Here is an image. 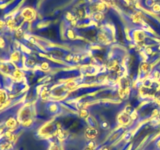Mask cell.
<instances>
[{
	"mask_svg": "<svg viewBox=\"0 0 160 150\" xmlns=\"http://www.w3.org/2000/svg\"><path fill=\"white\" fill-rule=\"evenodd\" d=\"M4 99H5V94L3 93L2 92L0 91V102L4 101Z\"/></svg>",
	"mask_w": 160,
	"mask_h": 150,
	"instance_id": "9",
	"label": "cell"
},
{
	"mask_svg": "<svg viewBox=\"0 0 160 150\" xmlns=\"http://www.w3.org/2000/svg\"><path fill=\"white\" fill-rule=\"evenodd\" d=\"M21 14H22V17H23V18L24 19V20H32V19L34 17V16H35L34 11L31 8H29V7L23 9V11H22Z\"/></svg>",
	"mask_w": 160,
	"mask_h": 150,
	"instance_id": "1",
	"label": "cell"
},
{
	"mask_svg": "<svg viewBox=\"0 0 160 150\" xmlns=\"http://www.w3.org/2000/svg\"><path fill=\"white\" fill-rule=\"evenodd\" d=\"M84 150H94V148H91V147H89V146H88V148H85V149H84Z\"/></svg>",
	"mask_w": 160,
	"mask_h": 150,
	"instance_id": "10",
	"label": "cell"
},
{
	"mask_svg": "<svg viewBox=\"0 0 160 150\" xmlns=\"http://www.w3.org/2000/svg\"><path fill=\"white\" fill-rule=\"evenodd\" d=\"M86 137L88 139H94L97 137L98 135V131H96L94 128H88V129L86 131Z\"/></svg>",
	"mask_w": 160,
	"mask_h": 150,
	"instance_id": "2",
	"label": "cell"
},
{
	"mask_svg": "<svg viewBox=\"0 0 160 150\" xmlns=\"http://www.w3.org/2000/svg\"><path fill=\"white\" fill-rule=\"evenodd\" d=\"M156 2V0H145V3L148 7H152L153 5Z\"/></svg>",
	"mask_w": 160,
	"mask_h": 150,
	"instance_id": "6",
	"label": "cell"
},
{
	"mask_svg": "<svg viewBox=\"0 0 160 150\" xmlns=\"http://www.w3.org/2000/svg\"><path fill=\"white\" fill-rule=\"evenodd\" d=\"M16 125V121L13 120V119H10L9 120V121L7 122V126L9 127V128H12Z\"/></svg>",
	"mask_w": 160,
	"mask_h": 150,
	"instance_id": "7",
	"label": "cell"
},
{
	"mask_svg": "<svg viewBox=\"0 0 160 150\" xmlns=\"http://www.w3.org/2000/svg\"><path fill=\"white\" fill-rule=\"evenodd\" d=\"M94 18H95L96 20H98V21L102 20L103 19L102 12H95V13L94 14Z\"/></svg>",
	"mask_w": 160,
	"mask_h": 150,
	"instance_id": "5",
	"label": "cell"
},
{
	"mask_svg": "<svg viewBox=\"0 0 160 150\" xmlns=\"http://www.w3.org/2000/svg\"><path fill=\"white\" fill-rule=\"evenodd\" d=\"M152 11L154 13L159 14L160 13V2H156L153 6L152 7Z\"/></svg>",
	"mask_w": 160,
	"mask_h": 150,
	"instance_id": "3",
	"label": "cell"
},
{
	"mask_svg": "<svg viewBox=\"0 0 160 150\" xmlns=\"http://www.w3.org/2000/svg\"><path fill=\"white\" fill-rule=\"evenodd\" d=\"M158 146H159L160 148V140L159 141V142H158Z\"/></svg>",
	"mask_w": 160,
	"mask_h": 150,
	"instance_id": "11",
	"label": "cell"
},
{
	"mask_svg": "<svg viewBox=\"0 0 160 150\" xmlns=\"http://www.w3.org/2000/svg\"><path fill=\"white\" fill-rule=\"evenodd\" d=\"M6 26V22L2 20H0V32L3 30V28Z\"/></svg>",
	"mask_w": 160,
	"mask_h": 150,
	"instance_id": "8",
	"label": "cell"
},
{
	"mask_svg": "<svg viewBox=\"0 0 160 150\" xmlns=\"http://www.w3.org/2000/svg\"><path fill=\"white\" fill-rule=\"evenodd\" d=\"M129 1H135V0H129Z\"/></svg>",
	"mask_w": 160,
	"mask_h": 150,
	"instance_id": "12",
	"label": "cell"
},
{
	"mask_svg": "<svg viewBox=\"0 0 160 150\" xmlns=\"http://www.w3.org/2000/svg\"><path fill=\"white\" fill-rule=\"evenodd\" d=\"M96 9L99 12H104L106 10V5L104 3H98L96 6Z\"/></svg>",
	"mask_w": 160,
	"mask_h": 150,
	"instance_id": "4",
	"label": "cell"
}]
</instances>
